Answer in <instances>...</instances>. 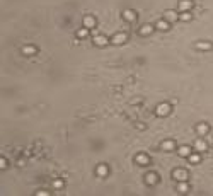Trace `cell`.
<instances>
[{
	"label": "cell",
	"mask_w": 213,
	"mask_h": 196,
	"mask_svg": "<svg viewBox=\"0 0 213 196\" xmlns=\"http://www.w3.org/2000/svg\"><path fill=\"white\" fill-rule=\"evenodd\" d=\"M169 111H170V106L169 104H160V106H157V109H155V113L159 114V116H167L169 114Z\"/></svg>",
	"instance_id": "1"
},
{
	"label": "cell",
	"mask_w": 213,
	"mask_h": 196,
	"mask_svg": "<svg viewBox=\"0 0 213 196\" xmlns=\"http://www.w3.org/2000/svg\"><path fill=\"white\" fill-rule=\"evenodd\" d=\"M174 177L177 179V181H186V179H187V172H186V170H183V169H177V170H174Z\"/></svg>",
	"instance_id": "2"
},
{
	"label": "cell",
	"mask_w": 213,
	"mask_h": 196,
	"mask_svg": "<svg viewBox=\"0 0 213 196\" xmlns=\"http://www.w3.org/2000/svg\"><path fill=\"white\" fill-rule=\"evenodd\" d=\"M191 2H189V0H181V2H179V10H181V12H186V10H189L191 9Z\"/></svg>",
	"instance_id": "3"
},
{
	"label": "cell",
	"mask_w": 213,
	"mask_h": 196,
	"mask_svg": "<svg viewBox=\"0 0 213 196\" xmlns=\"http://www.w3.org/2000/svg\"><path fill=\"white\" fill-rule=\"evenodd\" d=\"M126 41V34H123V33H119V34L113 36V43L114 44H123Z\"/></svg>",
	"instance_id": "4"
},
{
	"label": "cell",
	"mask_w": 213,
	"mask_h": 196,
	"mask_svg": "<svg viewBox=\"0 0 213 196\" xmlns=\"http://www.w3.org/2000/svg\"><path fill=\"white\" fill-rule=\"evenodd\" d=\"M136 162H138V164H142V166H147L148 162V157L145 155V153H138V155H136Z\"/></svg>",
	"instance_id": "5"
},
{
	"label": "cell",
	"mask_w": 213,
	"mask_h": 196,
	"mask_svg": "<svg viewBox=\"0 0 213 196\" xmlns=\"http://www.w3.org/2000/svg\"><path fill=\"white\" fill-rule=\"evenodd\" d=\"M94 43L97 44V46H104L106 43H108V39H106V36H96V38H94Z\"/></svg>",
	"instance_id": "6"
},
{
	"label": "cell",
	"mask_w": 213,
	"mask_h": 196,
	"mask_svg": "<svg viewBox=\"0 0 213 196\" xmlns=\"http://www.w3.org/2000/svg\"><path fill=\"white\" fill-rule=\"evenodd\" d=\"M179 155H181V157H189V155H191V148L186 147V145L181 147V148H179Z\"/></svg>",
	"instance_id": "7"
},
{
	"label": "cell",
	"mask_w": 213,
	"mask_h": 196,
	"mask_svg": "<svg viewBox=\"0 0 213 196\" xmlns=\"http://www.w3.org/2000/svg\"><path fill=\"white\" fill-rule=\"evenodd\" d=\"M123 17L126 19V21H135V12H133V10H125V12H123Z\"/></svg>",
	"instance_id": "8"
},
{
	"label": "cell",
	"mask_w": 213,
	"mask_h": 196,
	"mask_svg": "<svg viewBox=\"0 0 213 196\" xmlns=\"http://www.w3.org/2000/svg\"><path fill=\"white\" fill-rule=\"evenodd\" d=\"M145 181H147V184H155L157 183V176L153 174V172H150V174L145 176Z\"/></svg>",
	"instance_id": "9"
},
{
	"label": "cell",
	"mask_w": 213,
	"mask_h": 196,
	"mask_svg": "<svg viewBox=\"0 0 213 196\" xmlns=\"http://www.w3.org/2000/svg\"><path fill=\"white\" fill-rule=\"evenodd\" d=\"M194 148L198 150V152H203V150H206V143H204L203 140H198L194 143Z\"/></svg>",
	"instance_id": "10"
},
{
	"label": "cell",
	"mask_w": 213,
	"mask_h": 196,
	"mask_svg": "<svg viewBox=\"0 0 213 196\" xmlns=\"http://www.w3.org/2000/svg\"><path fill=\"white\" fill-rule=\"evenodd\" d=\"M152 29H153V27L150 26V24H145V26L142 27V29H140V34L147 36V34H150V33H152Z\"/></svg>",
	"instance_id": "11"
},
{
	"label": "cell",
	"mask_w": 213,
	"mask_h": 196,
	"mask_svg": "<svg viewBox=\"0 0 213 196\" xmlns=\"http://www.w3.org/2000/svg\"><path fill=\"white\" fill-rule=\"evenodd\" d=\"M96 172H97V176H101V177H104L106 174H108V167L106 166H99L96 169Z\"/></svg>",
	"instance_id": "12"
},
{
	"label": "cell",
	"mask_w": 213,
	"mask_h": 196,
	"mask_svg": "<svg viewBox=\"0 0 213 196\" xmlns=\"http://www.w3.org/2000/svg\"><path fill=\"white\" fill-rule=\"evenodd\" d=\"M94 24H96V21H94L92 17H85V19H84V26L87 27V29H89V27H94Z\"/></svg>",
	"instance_id": "13"
},
{
	"label": "cell",
	"mask_w": 213,
	"mask_h": 196,
	"mask_svg": "<svg viewBox=\"0 0 213 196\" xmlns=\"http://www.w3.org/2000/svg\"><path fill=\"white\" fill-rule=\"evenodd\" d=\"M165 19H167V21H176L177 15H176L174 10H167V12H165Z\"/></svg>",
	"instance_id": "14"
},
{
	"label": "cell",
	"mask_w": 213,
	"mask_h": 196,
	"mask_svg": "<svg viewBox=\"0 0 213 196\" xmlns=\"http://www.w3.org/2000/svg\"><path fill=\"white\" fill-rule=\"evenodd\" d=\"M162 148H164V150H172V148H174V142H170V140L164 142V143H162Z\"/></svg>",
	"instance_id": "15"
},
{
	"label": "cell",
	"mask_w": 213,
	"mask_h": 196,
	"mask_svg": "<svg viewBox=\"0 0 213 196\" xmlns=\"http://www.w3.org/2000/svg\"><path fill=\"white\" fill-rule=\"evenodd\" d=\"M157 29H160V31L169 29V24H167L165 21H159V22H157Z\"/></svg>",
	"instance_id": "16"
},
{
	"label": "cell",
	"mask_w": 213,
	"mask_h": 196,
	"mask_svg": "<svg viewBox=\"0 0 213 196\" xmlns=\"http://www.w3.org/2000/svg\"><path fill=\"white\" fill-rule=\"evenodd\" d=\"M196 48L198 50H210L211 48V43H196Z\"/></svg>",
	"instance_id": "17"
},
{
	"label": "cell",
	"mask_w": 213,
	"mask_h": 196,
	"mask_svg": "<svg viewBox=\"0 0 213 196\" xmlns=\"http://www.w3.org/2000/svg\"><path fill=\"white\" fill-rule=\"evenodd\" d=\"M196 130H198V133H201V135H204V133L208 131V126H206L204 123H201V125H198V128H196Z\"/></svg>",
	"instance_id": "18"
},
{
	"label": "cell",
	"mask_w": 213,
	"mask_h": 196,
	"mask_svg": "<svg viewBox=\"0 0 213 196\" xmlns=\"http://www.w3.org/2000/svg\"><path fill=\"white\" fill-rule=\"evenodd\" d=\"M34 53H36L34 46H26V48H24V55H34Z\"/></svg>",
	"instance_id": "19"
},
{
	"label": "cell",
	"mask_w": 213,
	"mask_h": 196,
	"mask_svg": "<svg viewBox=\"0 0 213 196\" xmlns=\"http://www.w3.org/2000/svg\"><path fill=\"white\" fill-rule=\"evenodd\" d=\"M177 191H181V193H186L187 191V184L184 183V181H181V184L177 186Z\"/></svg>",
	"instance_id": "20"
},
{
	"label": "cell",
	"mask_w": 213,
	"mask_h": 196,
	"mask_svg": "<svg viewBox=\"0 0 213 196\" xmlns=\"http://www.w3.org/2000/svg\"><path fill=\"white\" fill-rule=\"evenodd\" d=\"M189 162H191V164H196V162H200V157L198 155H189Z\"/></svg>",
	"instance_id": "21"
},
{
	"label": "cell",
	"mask_w": 213,
	"mask_h": 196,
	"mask_svg": "<svg viewBox=\"0 0 213 196\" xmlns=\"http://www.w3.org/2000/svg\"><path fill=\"white\" fill-rule=\"evenodd\" d=\"M181 19H183V21H189V19H191V14H187V12L181 14Z\"/></svg>",
	"instance_id": "22"
},
{
	"label": "cell",
	"mask_w": 213,
	"mask_h": 196,
	"mask_svg": "<svg viewBox=\"0 0 213 196\" xmlns=\"http://www.w3.org/2000/svg\"><path fill=\"white\" fill-rule=\"evenodd\" d=\"M84 36H87V29H80V31H78V38H84Z\"/></svg>",
	"instance_id": "23"
},
{
	"label": "cell",
	"mask_w": 213,
	"mask_h": 196,
	"mask_svg": "<svg viewBox=\"0 0 213 196\" xmlns=\"http://www.w3.org/2000/svg\"><path fill=\"white\" fill-rule=\"evenodd\" d=\"M53 186H55V187H61V186H63V183H61V181H55Z\"/></svg>",
	"instance_id": "24"
},
{
	"label": "cell",
	"mask_w": 213,
	"mask_h": 196,
	"mask_svg": "<svg viewBox=\"0 0 213 196\" xmlns=\"http://www.w3.org/2000/svg\"><path fill=\"white\" fill-rule=\"evenodd\" d=\"M5 166H7V162H5V160H4V159H2V160H0V167H2V169H4V167H5Z\"/></svg>",
	"instance_id": "25"
}]
</instances>
